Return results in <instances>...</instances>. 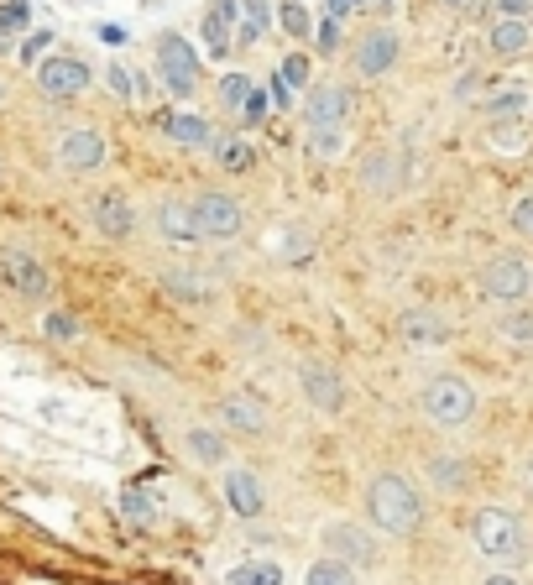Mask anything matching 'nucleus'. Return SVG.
<instances>
[{"label":"nucleus","instance_id":"1","mask_svg":"<svg viewBox=\"0 0 533 585\" xmlns=\"http://www.w3.org/2000/svg\"><path fill=\"white\" fill-rule=\"evenodd\" d=\"M366 518L387 538H413L424 528V491L403 471H377L366 481Z\"/></svg>","mask_w":533,"mask_h":585},{"label":"nucleus","instance_id":"2","mask_svg":"<svg viewBox=\"0 0 533 585\" xmlns=\"http://www.w3.org/2000/svg\"><path fill=\"white\" fill-rule=\"evenodd\" d=\"M471 544L492 565H523L528 559V528L507 507H481L471 518Z\"/></svg>","mask_w":533,"mask_h":585},{"label":"nucleus","instance_id":"3","mask_svg":"<svg viewBox=\"0 0 533 585\" xmlns=\"http://www.w3.org/2000/svg\"><path fill=\"white\" fill-rule=\"evenodd\" d=\"M424 418L434 429H466L476 418V387L455 371H439L424 382Z\"/></svg>","mask_w":533,"mask_h":585},{"label":"nucleus","instance_id":"4","mask_svg":"<svg viewBox=\"0 0 533 585\" xmlns=\"http://www.w3.org/2000/svg\"><path fill=\"white\" fill-rule=\"evenodd\" d=\"M157 79L173 100H194L199 95V48L183 32H162L157 37Z\"/></svg>","mask_w":533,"mask_h":585},{"label":"nucleus","instance_id":"5","mask_svg":"<svg viewBox=\"0 0 533 585\" xmlns=\"http://www.w3.org/2000/svg\"><path fill=\"white\" fill-rule=\"evenodd\" d=\"M481 298L492 309H523L533 298V267L523 256H497L492 267H481Z\"/></svg>","mask_w":533,"mask_h":585},{"label":"nucleus","instance_id":"6","mask_svg":"<svg viewBox=\"0 0 533 585\" xmlns=\"http://www.w3.org/2000/svg\"><path fill=\"white\" fill-rule=\"evenodd\" d=\"M110 157V142L95 131V126H68L58 142H53V162L68 173V178H84V173H100Z\"/></svg>","mask_w":533,"mask_h":585},{"label":"nucleus","instance_id":"7","mask_svg":"<svg viewBox=\"0 0 533 585\" xmlns=\"http://www.w3.org/2000/svg\"><path fill=\"white\" fill-rule=\"evenodd\" d=\"M0 283H6L16 298H27V303H42L53 293L48 267H42L27 246H0Z\"/></svg>","mask_w":533,"mask_h":585},{"label":"nucleus","instance_id":"8","mask_svg":"<svg viewBox=\"0 0 533 585\" xmlns=\"http://www.w3.org/2000/svg\"><path fill=\"white\" fill-rule=\"evenodd\" d=\"M89 84H95V74H89V63L74 58V53H53V58L37 63V89L48 100H79Z\"/></svg>","mask_w":533,"mask_h":585},{"label":"nucleus","instance_id":"9","mask_svg":"<svg viewBox=\"0 0 533 585\" xmlns=\"http://www.w3.org/2000/svg\"><path fill=\"white\" fill-rule=\"evenodd\" d=\"M194 209H199L204 236H215V241H230V236H241L246 230V204L236 194H225V189H199Z\"/></svg>","mask_w":533,"mask_h":585},{"label":"nucleus","instance_id":"10","mask_svg":"<svg viewBox=\"0 0 533 585\" xmlns=\"http://www.w3.org/2000/svg\"><path fill=\"white\" fill-rule=\"evenodd\" d=\"M298 387H304V403H309L314 413H324V418H335V413L345 408V382H340V371H335L330 361H319V356H309L304 366H298Z\"/></svg>","mask_w":533,"mask_h":585},{"label":"nucleus","instance_id":"11","mask_svg":"<svg viewBox=\"0 0 533 585\" xmlns=\"http://www.w3.org/2000/svg\"><path fill=\"white\" fill-rule=\"evenodd\" d=\"M215 418H220L225 434H241V439H262L272 429V413L251 392H225L220 403H215Z\"/></svg>","mask_w":533,"mask_h":585},{"label":"nucleus","instance_id":"12","mask_svg":"<svg viewBox=\"0 0 533 585\" xmlns=\"http://www.w3.org/2000/svg\"><path fill=\"white\" fill-rule=\"evenodd\" d=\"M319 544L330 559H345V565H377L382 549H377V538L366 533L361 523H330L319 533Z\"/></svg>","mask_w":533,"mask_h":585},{"label":"nucleus","instance_id":"13","mask_svg":"<svg viewBox=\"0 0 533 585\" xmlns=\"http://www.w3.org/2000/svg\"><path fill=\"white\" fill-rule=\"evenodd\" d=\"M356 110V95L345 84H314L304 95V126L309 131H324V126H345Z\"/></svg>","mask_w":533,"mask_h":585},{"label":"nucleus","instance_id":"14","mask_svg":"<svg viewBox=\"0 0 533 585\" xmlns=\"http://www.w3.org/2000/svg\"><path fill=\"white\" fill-rule=\"evenodd\" d=\"M398 53H403V42H398V32L392 27H372L366 37H356V48H351V68L361 79H382L392 63H398Z\"/></svg>","mask_w":533,"mask_h":585},{"label":"nucleus","instance_id":"15","mask_svg":"<svg viewBox=\"0 0 533 585\" xmlns=\"http://www.w3.org/2000/svg\"><path fill=\"white\" fill-rule=\"evenodd\" d=\"M220 491H225V507L236 512V518H262L267 512V486H262V476L251 471V465H230Z\"/></svg>","mask_w":533,"mask_h":585},{"label":"nucleus","instance_id":"16","mask_svg":"<svg viewBox=\"0 0 533 585\" xmlns=\"http://www.w3.org/2000/svg\"><path fill=\"white\" fill-rule=\"evenodd\" d=\"M361 189H372V194H398L408 189V152L403 147H382L366 157V168H361Z\"/></svg>","mask_w":533,"mask_h":585},{"label":"nucleus","instance_id":"17","mask_svg":"<svg viewBox=\"0 0 533 585\" xmlns=\"http://www.w3.org/2000/svg\"><path fill=\"white\" fill-rule=\"evenodd\" d=\"M157 131L168 136L173 147H194V152L199 147H215V136H220L199 110H168V115H157Z\"/></svg>","mask_w":533,"mask_h":585},{"label":"nucleus","instance_id":"18","mask_svg":"<svg viewBox=\"0 0 533 585\" xmlns=\"http://www.w3.org/2000/svg\"><path fill=\"white\" fill-rule=\"evenodd\" d=\"M157 230H162V241H173V246H194L204 236L194 199H162L157 204Z\"/></svg>","mask_w":533,"mask_h":585},{"label":"nucleus","instance_id":"19","mask_svg":"<svg viewBox=\"0 0 533 585\" xmlns=\"http://www.w3.org/2000/svg\"><path fill=\"white\" fill-rule=\"evenodd\" d=\"M89 220H95V230L105 241H126L131 230H136V209H131V199L126 194H100L95 204H89Z\"/></svg>","mask_w":533,"mask_h":585},{"label":"nucleus","instance_id":"20","mask_svg":"<svg viewBox=\"0 0 533 585\" xmlns=\"http://www.w3.org/2000/svg\"><path fill=\"white\" fill-rule=\"evenodd\" d=\"M199 32H204V53H210V58H230V53H236V0H215V6L204 11Z\"/></svg>","mask_w":533,"mask_h":585},{"label":"nucleus","instance_id":"21","mask_svg":"<svg viewBox=\"0 0 533 585\" xmlns=\"http://www.w3.org/2000/svg\"><path fill=\"white\" fill-rule=\"evenodd\" d=\"M486 48H492V58H502V63H518L533 48V27L518 21V16H497L492 27H486Z\"/></svg>","mask_w":533,"mask_h":585},{"label":"nucleus","instance_id":"22","mask_svg":"<svg viewBox=\"0 0 533 585\" xmlns=\"http://www.w3.org/2000/svg\"><path fill=\"white\" fill-rule=\"evenodd\" d=\"M210 152H215V162L225 173H251V168H257V147H251L241 131H220Z\"/></svg>","mask_w":533,"mask_h":585},{"label":"nucleus","instance_id":"23","mask_svg":"<svg viewBox=\"0 0 533 585\" xmlns=\"http://www.w3.org/2000/svg\"><path fill=\"white\" fill-rule=\"evenodd\" d=\"M272 27V6L267 0H236V42L241 48H257Z\"/></svg>","mask_w":533,"mask_h":585},{"label":"nucleus","instance_id":"24","mask_svg":"<svg viewBox=\"0 0 533 585\" xmlns=\"http://www.w3.org/2000/svg\"><path fill=\"white\" fill-rule=\"evenodd\" d=\"M403 340L408 345H445L450 340V324L439 319L434 309H408L403 314Z\"/></svg>","mask_w":533,"mask_h":585},{"label":"nucleus","instance_id":"25","mask_svg":"<svg viewBox=\"0 0 533 585\" xmlns=\"http://www.w3.org/2000/svg\"><path fill=\"white\" fill-rule=\"evenodd\" d=\"M272 256H277V262H288V267H304L314 256V230L283 225V230H277V241H272Z\"/></svg>","mask_w":533,"mask_h":585},{"label":"nucleus","instance_id":"26","mask_svg":"<svg viewBox=\"0 0 533 585\" xmlns=\"http://www.w3.org/2000/svg\"><path fill=\"white\" fill-rule=\"evenodd\" d=\"M225 585H283V565L277 559H241L225 570Z\"/></svg>","mask_w":533,"mask_h":585},{"label":"nucleus","instance_id":"27","mask_svg":"<svg viewBox=\"0 0 533 585\" xmlns=\"http://www.w3.org/2000/svg\"><path fill=\"white\" fill-rule=\"evenodd\" d=\"M528 105H533L528 89H518V84H507V89H497V95H486V115H492V121H523Z\"/></svg>","mask_w":533,"mask_h":585},{"label":"nucleus","instance_id":"28","mask_svg":"<svg viewBox=\"0 0 533 585\" xmlns=\"http://www.w3.org/2000/svg\"><path fill=\"white\" fill-rule=\"evenodd\" d=\"M183 450H189L199 465H220L225 460V434L220 429H189L183 434Z\"/></svg>","mask_w":533,"mask_h":585},{"label":"nucleus","instance_id":"29","mask_svg":"<svg viewBox=\"0 0 533 585\" xmlns=\"http://www.w3.org/2000/svg\"><path fill=\"white\" fill-rule=\"evenodd\" d=\"M304 585H356V565H345V559H314L309 565V575H304Z\"/></svg>","mask_w":533,"mask_h":585},{"label":"nucleus","instance_id":"30","mask_svg":"<svg viewBox=\"0 0 533 585\" xmlns=\"http://www.w3.org/2000/svg\"><path fill=\"white\" fill-rule=\"evenodd\" d=\"M277 27H283L288 37L304 42V37H314V16L298 6V0H283V6H277Z\"/></svg>","mask_w":533,"mask_h":585},{"label":"nucleus","instance_id":"31","mask_svg":"<svg viewBox=\"0 0 533 585\" xmlns=\"http://www.w3.org/2000/svg\"><path fill=\"white\" fill-rule=\"evenodd\" d=\"M157 507H162V497H157V491H142V486H131V491H126V502H121V512H126L131 523H152V518H157Z\"/></svg>","mask_w":533,"mask_h":585},{"label":"nucleus","instance_id":"32","mask_svg":"<svg viewBox=\"0 0 533 585\" xmlns=\"http://www.w3.org/2000/svg\"><path fill=\"white\" fill-rule=\"evenodd\" d=\"M429 476H434L439 491H460V486H466V465H460L455 455H434L429 460Z\"/></svg>","mask_w":533,"mask_h":585},{"label":"nucleus","instance_id":"33","mask_svg":"<svg viewBox=\"0 0 533 585\" xmlns=\"http://www.w3.org/2000/svg\"><path fill=\"white\" fill-rule=\"evenodd\" d=\"M251 89H257V84H251L246 74H225V79H220V105H225V110H241V105L251 100Z\"/></svg>","mask_w":533,"mask_h":585},{"label":"nucleus","instance_id":"34","mask_svg":"<svg viewBox=\"0 0 533 585\" xmlns=\"http://www.w3.org/2000/svg\"><path fill=\"white\" fill-rule=\"evenodd\" d=\"M502 335L513 340V345H533V309H528V303L502 319Z\"/></svg>","mask_w":533,"mask_h":585},{"label":"nucleus","instance_id":"35","mask_svg":"<svg viewBox=\"0 0 533 585\" xmlns=\"http://www.w3.org/2000/svg\"><path fill=\"white\" fill-rule=\"evenodd\" d=\"M27 21H32V6H27V0H6V6H0V37L27 32Z\"/></svg>","mask_w":533,"mask_h":585},{"label":"nucleus","instance_id":"36","mask_svg":"<svg viewBox=\"0 0 533 585\" xmlns=\"http://www.w3.org/2000/svg\"><path fill=\"white\" fill-rule=\"evenodd\" d=\"M309 152H319V157H340V152H345V126L309 131Z\"/></svg>","mask_w":533,"mask_h":585},{"label":"nucleus","instance_id":"37","mask_svg":"<svg viewBox=\"0 0 533 585\" xmlns=\"http://www.w3.org/2000/svg\"><path fill=\"white\" fill-rule=\"evenodd\" d=\"M277 79H283L288 89H298V84H309V53H288L283 63H277Z\"/></svg>","mask_w":533,"mask_h":585},{"label":"nucleus","instance_id":"38","mask_svg":"<svg viewBox=\"0 0 533 585\" xmlns=\"http://www.w3.org/2000/svg\"><path fill=\"white\" fill-rule=\"evenodd\" d=\"M507 225L518 230V236H533V194H518L513 209H507Z\"/></svg>","mask_w":533,"mask_h":585},{"label":"nucleus","instance_id":"39","mask_svg":"<svg viewBox=\"0 0 533 585\" xmlns=\"http://www.w3.org/2000/svg\"><path fill=\"white\" fill-rule=\"evenodd\" d=\"M42 330H48L53 340H79V319H74V314H63V309H53L48 319H42Z\"/></svg>","mask_w":533,"mask_h":585},{"label":"nucleus","instance_id":"40","mask_svg":"<svg viewBox=\"0 0 533 585\" xmlns=\"http://www.w3.org/2000/svg\"><path fill=\"white\" fill-rule=\"evenodd\" d=\"M105 84H110V95H115V100H131V95H136V84H131V74H126L121 63H110V68H105Z\"/></svg>","mask_w":533,"mask_h":585},{"label":"nucleus","instance_id":"41","mask_svg":"<svg viewBox=\"0 0 533 585\" xmlns=\"http://www.w3.org/2000/svg\"><path fill=\"white\" fill-rule=\"evenodd\" d=\"M267 110H272V95H262V89H251V100L241 105V121H246V126H257V121H267Z\"/></svg>","mask_w":533,"mask_h":585},{"label":"nucleus","instance_id":"42","mask_svg":"<svg viewBox=\"0 0 533 585\" xmlns=\"http://www.w3.org/2000/svg\"><path fill=\"white\" fill-rule=\"evenodd\" d=\"M314 37H319L324 53H335V48H340V21H335V16H319V21H314Z\"/></svg>","mask_w":533,"mask_h":585},{"label":"nucleus","instance_id":"43","mask_svg":"<svg viewBox=\"0 0 533 585\" xmlns=\"http://www.w3.org/2000/svg\"><path fill=\"white\" fill-rule=\"evenodd\" d=\"M48 42H53V32H32L27 42H21V58H27V63L42 58V53H48Z\"/></svg>","mask_w":533,"mask_h":585},{"label":"nucleus","instance_id":"44","mask_svg":"<svg viewBox=\"0 0 533 585\" xmlns=\"http://www.w3.org/2000/svg\"><path fill=\"white\" fill-rule=\"evenodd\" d=\"M267 95H272V105H277V110H288V105H293V89H288L283 79H277V74H272V89H267Z\"/></svg>","mask_w":533,"mask_h":585},{"label":"nucleus","instance_id":"45","mask_svg":"<svg viewBox=\"0 0 533 585\" xmlns=\"http://www.w3.org/2000/svg\"><path fill=\"white\" fill-rule=\"evenodd\" d=\"M497 11H502V16H518V21H528L533 0H497Z\"/></svg>","mask_w":533,"mask_h":585},{"label":"nucleus","instance_id":"46","mask_svg":"<svg viewBox=\"0 0 533 585\" xmlns=\"http://www.w3.org/2000/svg\"><path fill=\"white\" fill-rule=\"evenodd\" d=\"M324 16H335V21L351 16V0H324Z\"/></svg>","mask_w":533,"mask_h":585},{"label":"nucleus","instance_id":"47","mask_svg":"<svg viewBox=\"0 0 533 585\" xmlns=\"http://www.w3.org/2000/svg\"><path fill=\"white\" fill-rule=\"evenodd\" d=\"M445 6H455V11H460V16H476V11H481V6H486V0H445Z\"/></svg>","mask_w":533,"mask_h":585},{"label":"nucleus","instance_id":"48","mask_svg":"<svg viewBox=\"0 0 533 585\" xmlns=\"http://www.w3.org/2000/svg\"><path fill=\"white\" fill-rule=\"evenodd\" d=\"M100 37L110 42V48H121V42H126V32H121V27H100Z\"/></svg>","mask_w":533,"mask_h":585},{"label":"nucleus","instance_id":"49","mask_svg":"<svg viewBox=\"0 0 533 585\" xmlns=\"http://www.w3.org/2000/svg\"><path fill=\"white\" fill-rule=\"evenodd\" d=\"M481 585H523V580H518V575H502V570H497V575H486Z\"/></svg>","mask_w":533,"mask_h":585},{"label":"nucleus","instance_id":"50","mask_svg":"<svg viewBox=\"0 0 533 585\" xmlns=\"http://www.w3.org/2000/svg\"><path fill=\"white\" fill-rule=\"evenodd\" d=\"M361 6H366V0H351V11H361Z\"/></svg>","mask_w":533,"mask_h":585},{"label":"nucleus","instance_id":"51","mask_svg":"<svg viewBox=\"0 0 533 585\" xmlns=\"http://www.w3.org/2000/svg\"><path fill=\"white\" fill-rule=\"evenodd\" d=\"M0 100H6V79H0Z\"/></svg>","mask_w":533,"mask_h":585},{"label":"nucleus","instance_id":"52","mask_svg":"<svg viewBox=\"0 0 533 585\" xmlns=\"http://www.w3.org/2000/svg\"><path fill=\"white\" fill-rule=\"evenodd\" d=\"M377 6H392V0H377Z\"/></svg>","mask_w":533,"mask_h":585}]
</instances>
